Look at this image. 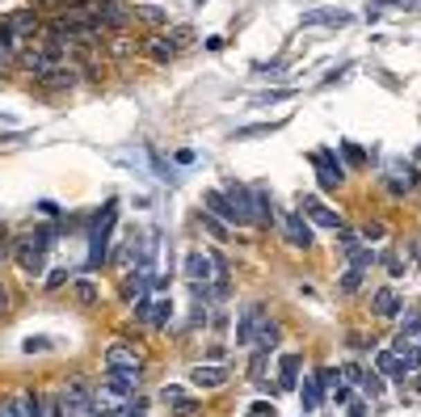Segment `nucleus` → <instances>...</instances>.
<instances>
[{
    "label": "nucleus",
    "mask_w": 421,
    "mask_h": 417,
    "mask_svg": "<svg viewBox=\"0 0 421 417\" xmlns=\"http://www.w3.org/2000/svg\"><path fill=\"white\" fill-rule=\"evenodd\" d=\"M38 417H64L60 396H38Z\"/></svg>",
    "instance_id": "nucleus-29"
},
{
    "label": "nucleus",
    "mask_w": 421,
    "mask_h": 417,
    "mask_svg": "<svg viewBox=\"0 0 421 417\" xmlns=\"http://www.w3.org/2000/svg\"><path fill=\"white\" fill-rule=\"evenodd\" d=\"M358 236H362V240H379V236H384V224H366Z\"/></svg>",
    "instance_id": "nucleus-40"
},
{
    "label": "nucleus",
    "mask_w": 421,
    "mask_h": 417,
    "mask_svg": "<svg viewBox=\"0 0 421 417\" xmlns=\"http://www.w3.org/2000/svg\"><path fill=\"white\" fill-rule=\"evenodd\" d=\"M291 97V89H274V93H257L253 97V106H270V101H287Z\"/></svg>",
    "instance_id": "nucleus-33"
},
{
    "label": "nucleus",
    "mask_w": 421,
    "mask_h": 417,
    "mask_svg": "<svg viewBox=\"0 0 421 417\" xmlns=\"http://www.w3.org/2000/svg\"><path fill=\"white\" fill-rule=\"evenodd\" d=\"M388 190L392 194H413L417 190V169L409 161H392L388 165Z\"/></svg>",
    "instance_id": "nucleus-7"
},
{
    "label": "nucleus",
    "mask_w": 421,
    "mask_h": 417,
    "mask_svg": "<svg viewBox=\"0 0 421 417\" xmlns=\"http://www.w3.org/2000/svg\"><path fill=\"white\" fill-rule=\"evenodd\" d=\"M337 249L350 257L354 249H362V236H358V232H346V228H337Z\"/></svg>",
    "instance_id": "nucleus-27"
},
{
    "label": "nucleus",
    "mask_w": 421,
    "mask_h": 417,
    "mask_svg": "<svg viewBox=\"0 0 421 417\" xmlns=\"http://www.w3.org/2000/svg\"><path fill=\"white\" fill-rule=\"evenodd\" d=\"M105 371H143V358H139L135 346L114 341L110 350H105Z\"/></svg>",
    "instance_id": "nucleus-5"
},
{
    "label": "nucleus",
    "mask_w": 421,
    "mask_h": 417,
    "mask_svg": "<svg viewBox=\"0 0 421 417\" xmlns=\"http://www.w3.org/2000/svg\"><path fill=\"white\" fill-rule=\"evenodd\" d=\"M274 131H283V123H257V127H240L236 139H266V135H274Z\"/></svg>",
    "instance_id": "nucleus-26"
},
{
    "label": "nucleus",
    "mask_w": 421,
    "mask_h": 417,
    "mask_svg": "<svg viewBox=\"0 0 421 417\" xmlns=\"http://www.w3.org/2000/svg\"><path fill=\"white\" fill-rule=\"evenodd\" d=\"M375 362H379V371H384V375H409L404 358H400L396 350H379V358H375Z\"/></svg>",
    "instance_id": "nucleus-22"
},
{
    "label": "nucleus",
    "mask_w": 421,
    "mask_h": 417,
    "mask_svg": "<svg viewBox=\"0 0 421 417\" xmlns=\"http://www.w3.org/2000/svg\"><path fill=\"white\" fill-rule=\"evenodd\" d=\"M350 262H354V270H371V266H375V249H366V245L354 249V253H350Z\"/></svg>",
    "instance_id": "nucleus-28"
},
{
    "label": "nucleus",
    "mask_w": 421,
    "mask_h": 417,
    "mask_svg": "<svg viewBox=\"0 0 421 417\" xmlns=\"http://www.w3.org/2000/svg\"><path fill=\"white\" fill-rule=\"evenodd\" d=\"M299 215H307L316 228H333V232H337V228H346V224H341V215L333 211V206H325L316 194H303V198H299Z\"/></svg>",
    "instance_id": "nucleus-2"
},
{
    "label": "nucleus",
    "mask_w": 421,
    "mask_h": 417,
    "mask_svg": "<svg viewBox=\"0 0 421 417\" xmlns=\"http://www.w3.org/2000/svg\"><path fill=\"white\" fill-rule=\"evenodd\" d=\"M64 283H68V270H51V278H46V287H51V291L64 287Z\"/></svg>",
    "instance_id": "nucleus-41"
},
{
    "label": "nucleus",
    "mask_w": 421,
    "mask_h": 417,
    "mask_svg": "<svg viewBox=\"0 0 421 417\" xmlns=\"http://www.w3.org/2000/svg\"><path fill=\"white\" fill-rule=\"evenodd\" d=\"M190 384L194 388H202V392H210V388H224L228 384V367H220V362H210V367H190Z\"/></svg>",
    "instance_id": "nucleus-10"
},
{
    "label": "nucleus",
    "mask_w": 421,
    "mask_h": 417,
    "mask_svg": "<svg viewBox=\"0 0 421 417\" xmlns=\"http://www.w3.org/2000/svg\"><path fill=\"white\" fill-rule=\"evenodd\" d=\"M161 400H165L177 417H194V413H198V400H194V396H186V392H181V388H173V384H165V388H161Z\"/></svg>",
    "instance_id": "nucleus-12"
},
{
    "label": "nucleus",
    "mask_w": 421,
    "mask_h": 417,
    "mask_svg": "<svg viewBox=\"0 0 421 417\" xmlns=\"http://www.w3.org/2000/svg\"><path fill=\"white\" fill-rule=\"evenodd\" d=\"M76 76H80V72H76L72 64H55L42 80H46V85H76Z\"/></svg>",
    "instance_id": "nucleus-25"
},
{
    "label": "nucleus",
    "mask_w": 421,
    "mask_h": 417,
    "mask_svg": "<svg viewBox=\"0 0 421 417\" xmlns=\"http://www.w3.org/2000/svg\"><path fill=\"white\" fill-rule=\"evenodd\" d=\"M244 417H274V405L257 400V405H249V409H244Z\"/></svg>",
    "instance_id": "nucleus-36"
},
{
    "label": "nucleus",
    "mask_w": 421,
    "mask_h": 417,
    "mask_svg": "<svg viewBox=\"0 0 421 417\" xmlns=\"http://www.w3.org/2000/svg\"><path fill=\"white\" fill-rule=\"evenodd\" d=\"M261 375H266V354H261V350H253V362H249V380H257V384H261Z\"/></svg>",
    "instance_id": "nucleus-32"
},
{
    "label": "nucleus",
    "mask_w": 421,
    "mask_h": 417,
    "mask_svg": "<svg viewBox=\"0 0 421 417\" xmlns=\"http://www.w3.org/2000/svg\"><path fill=\"white\" fill-rule=\"evenodd\" d=\"M105 388H110L114 396H135L139 371H105Z\"/></svg>",
    "instance_id": "nucleus-14"
},
{
    "label": "nucleus",
    "mask_w": 421,
    "mask_h": 417,
    "mask_svg": "<svg viewBox=\"0 0 421 417\" xmlns=\"http://www.w3.org/2000/svg\"><path fill=\"white\" fill-rule=\"evenodd\" d=\"M0 417H13V405L5 400V405H0Z\"/></svg>",
    "instance_id": "nucleus-44"
},
{
    "label": "nucleus",
    "mask_w": 421,
    "mask_h": 417,
    "mask_svg": "<svg viewBox=\"0 0 421 417\" xmlns=\"http://www.w3.org/2000/svg\"><path fill=\"white\" fill-rule=\"evenodd\" d=\"M202 202H206V211H210V215H220L224 224H232V228H236V211H232V202L224 198V190H210Z\"/></svg>",
    "instance_id": "nucleus-17"
},
{
    "label": "nucleus",
    "mask_w": 421,
    "mask_h": 417,
    "mask_svg": "<svg viewBox=\"0 0 421 417\" xmlns=\"http://www.w3.org/2000/svg\"><path fill=\"white\" fill-rule=\"evenodd\" d=\"M101 417H114V413H110V409H101Z\"/></svg>",
    "instance_id": "nucleus-46"
},
{
    "label": "nucleus",
    "mask_w": 421,
    "mask_h": 417,
    "mask_svg": "<svg viewBox=\"0 0 421 417\" xmlns=\"http://www.w3.org/2000/svg\"><path fill=\"white\" fill-rule=\"evenodd\" d=\"M202 228H206V232H215V236H228V228H224L215 215H206V211H202Z\"/></svg>",
    "instance_id": "nucleus-37"
},
{
    "label": "nucleus",
    "mask_w": 421,
    "mask_h": 417,
    "mask_svg": "<svg viewBox=\"0 0 421 417\" xmlns=\"http://www.w3.org/2000/svg\"><path fill=\"white\" fill-rule=\"evenodd\" d=\"M371 308H375V317H384V321H396V317H400V295H396L392 287H384V291H375Z\"/></svg>",
    "instance_id": "nucleus-16"
},
{
    "label": "nucleus",
    "mask_w": 421,
    "mask_h": 417,
    "mask_svg": "<svg viewBox=\"0 0 421 417\" xmlns=\"http://www.w3.org/2000/svg\"><path fill=\"white\" fill-rule=\"evenodd\" d=\"M143 55H147L152 64H169V60L177 55V42H173V38H161V34H152V38H143Z\"/></svg>",
    "instance_id": "nucleus-13"
},
{
    "label": "nucleus",
    "mask_w": 421,
    "mask_h": 417,
    "mask_svg": "<svg viewBox=\"0 0 421 417\" xmlns=\"http://www.w3.org/2000/svg\"><path fill=\"white\" fill-rule=\"evenodd\" d=\"M72 295H76V303H97V287H93L89 278H80V283L72 287Z\"/></svg>",
    "instance_id": "nucleus-30"
},
{
    "label": "nucleus",
    "mask_w": 421,
    "mask_h": 417,
    "mask_svg": "<svg viewBox=\"0 0 421 417\" xmlns=\"http://www.w3.org/2000/svg\"><path fill=\"white\" fill-rule=\"evenodd\" d=\"M60 405H64V413H89V405H93L89 380H84V375H72V380L64 384V392H60Z\"/></svg>",
    "instance_id": "nucleus-3"
},
{
    "label": "nucleus",
    "mask_w": 421,
    "mask_h": 417,
    "mask_svg": "<svg viewBox=\"0 0 421 417\" xmlns=\"http://www.w3.org/2000/svg\"><path fill=\"white\" fill-rule=\"evenodd\" d=\"M46 249H51V228H38V232H30V236H21L17 240V266L26 270V274H38L42 270V257H46Z\"/></svg>",
    "instance_id": "nucleus-1"
},
{
    "label": "nucleus",
    "mask_w": 421,
    "mask_h": 417,
    "mask_svg": "<svg viewBox=\"0 0 421 417\" xmlns=\"http://www.w3.org/2000/svg\"><path fill=\"white\" fill-rule=\"evenodd\" d=\"M278 224H283V236H287V245H295V249H312V228L303 224V215H299V211H287Z\"/></svg>",
    "instance_id": "nucleus-8"
},
{
    "label": "nucleus",
    "mask_w": 421,
    "mask_h": 417,
    "mask_svg": "<svg viewBox=\"0 0 421 417\" xmlns=\"http://www.w3.org/2000/svg\"><path fill=\"white\" fill-rule=\"evenodd\" d=\"M350 17L346 13H337V9H312V13H303V26H346Z\"/></svg>",
    "instance_id": "nucleus-20"
},
{
    "label": "nucleus",
    "mask_w": 421,
    "mask_h": 417,
    "mask_svg": "<svg viewBox=\"0 0 421 417\" xmlns=\"http://www.w3.org/2000/svg\"><path fill=\"white\" fill-rule=\"evenodd\" d=\"M143 409H147V405H143V400L135 396V400H131L127 409H118V417H143Z\"/></svg>",
    "instance_id": "nucleus-38"
},
{
    "label": "nucleus",
    "mask_w": 421,
    "mask_h": 417,
    "mask_svg": "<svg viewBox=\"0 0 421 417\" xmlns=\"http://www.w3.org/2000/svg\"><path fill=\"white\" fill-rule=\"evenodd\" d=\"M169 321H173V299H156V303H147V325L165 329Z\"/></svg>",
    "instance_id": "nucleus-21"
},
{
    "label": "nucleus",
    "mask_w": 421,
    "mask_h": 417,
    "mask_svg": "<svg viewBox=\"0 0 421 417\" xmlns=\"http://www.w3.org/2000/svg\"><path fill=\"white\" fill-rule=\"evenodd\" d=\"M341 152H346V161H350V165H362V152H358L354 143H341Z\"/></svg>",
    "instance_id": "nucleus-42"
},
{
    "label": "nucleus",
    "mask_w": 421,
    "mask_h": 417,
    "mask_svg": "<svg viewBox=\"0 0 421 417\" xmlns=\"http://www.w3.org/2000/svg\"><path fill=\"white\" fill-rule=\"evenodd\" d=\"M341 375H346L350 384H362V380H366V371H362V367H354V362H350V367H341Z\"/></svg>",
    "instance_id": "nucleus-39"
},
{
    "label": "nucleus",
    "mask_w": 421,
    "mask_h": 417,
    "mask_svg": "<svg viewBox=\"0 0 421 417\" xmlns=\"http://www.w3.org/2000/svg\"><path fill=\"white\" fill-rule=\"evenodd\" d=\"M5 64H9V55H5V51H0V72H5Z\"/></svg>",
    "instance_id": "nucleus-45"
},
{
    "label": "nucleus",
    "mask_w": 421,
    "mask_h": 417,
    "mask_svg": "<svg viewBox=\"0 0 421 417\" xmlns=\"http://www.w3.org/2000/svg\"><path fill=\"white\" fill-rule=\"evenodd\" d=\"M261 321H266V308H261V303L244 308V312H240V325H236V346H253V337H257Z\"/></svg>",
    "instance_id": "nucleus-9"
},
{
    "label": "nucleus",
    "mask_w": 421,
    "mask_h": 417,
    "mask_svg": "<svg viewBox=\"0 0 421 417\" xmlns=\"http://www.w3.org/2000/svg\"><path fill=\"white\" fill-rule=\"evenodd\" d=\"M21 350H26V354H46V350H51V337H26Z\"/></svg>",
    "instance_id": "nucleus-34"
},
{
    "label": "nucleus",
    "mask_w": 421,
    "mask_h": 417,
    "mask_svg": "<svg viewBox=\"0 0 421 417\" xmlns=\"http://www.w3.org/2000/svg\"><path fill=\"white\" fill-rule=\"evenodd\" d=\"M186 278L206 287L210 278H215V257H206V253H190V257H186Z\"/></svg>",
    "instance_id": "nucleus-11"
},
{
    "label": "nucleus",
    "mask_w": 421,
    "mask_h": 417,
    "mask_svg": "<svg viewBox=\"0 0 421 417\" xmlns=\"http://www.w3.org/2000/svg\"><path fill=\"white\" fill-rule=\"evenodd\" d=\"M312 165H316V177H321V186H325V190H333V186H341V181H346V169L337 165V152H329V148L312 152Z\"/></svg>",
    "instance_id": "nucleus-4"
},
{
    "label": "nucleus",
    "mask_w": 421,
    "mask_h": 417,
    "mask_svg": "<svg viewBox=\"0 0 421 417\" xmlns=\"http://www.w3.org/2000/svg\"><path fill=\"white\" fill-rule=\"evenodd\" d=\"M224 198L232 202V211H236V228L253 224V190H249V186H240V181H228Z\"/></svg>",
    "instance_id": "nucleus-6"
},
{
    "label": "nucleus",
    "mask_w": 421,
    "mask_h": 417,
    "mask_svg": "<svg viewBox=\"0 0 421 417\" xmlns=\"http://www.w3.org/2000/svg\"><path fill=\"white\" fill-rule=\"evenodd\" d=\"M278 337H283V325L266 317V321H261V329H257V337H253V346H249V350H261V354H270V350L278 346Z\"/></svg>",
    "instance_id": "nucleus-15"
},
{
    "label": "nucleus",
    "mask_w": 421,
    "mask_h": 417,
    "mask_svg": "<svg viewBox=\"0 0 421 417\" xmlns=\"http://www.w3.org/2000/svg\"><path fill=\"white\" fill-rule=\"evenodd\" d=\"M299 371H303V358H299V354H283V358H278V380H283V388H295V384H299Z\"/></svg>",
    "instance_id": "nucleus-18"
},
{
    "label": "nucleus",
    "mask_w": 421,
    "mask_h": 417,
    "mask_svg": "<svg viewBox=\"0 0 421 417\" xmlns=\"http://www.w3.org/2000/svg\"><path fill=\"white\" fill-rule=\"evenodd\" d=\"M9 405H13V417H38V392H17Z\"/></svg>",
    "instance_id": "nucleus-23"
},
{
    "label": "nucleus",
    "mask_w": 421,
    "mask_h": 417,
    "mask_svg": "<svg viewBox=\"0 0 421 417\" xmlns=\"http://www.w3.org/2000/svg\"><path fill=\"white\" fill-rule=\"evenodd\" d=\"M303 409H316L321 405V396H325V384H321V375H312V380H303Z\"/></svg>",
    "instance_id": "nucleus-24"
},
{
    "label": "nucleus",
    "mask_w": 421,
    "mask_h": 417,
    "mask_svg": "<svg viewBox=\"0 0 421 417\" xmlns=\"http://www.w3.org/2000/svg\"><path fill=\"white\" fill-rule=\"evenodd\" d=\"M417 333H421V312H409L400 321V337H417Z\"/></svg>",
    "instance_id": "nucleus-31"
},
{
    "label": "nucleus",
    "mask_w": 421,
    "mask_h": 417,
    "mask_svg": "<svg viewBox=\"0 0 421 417\" xmlns=\"http://www.w3.org/2000/svg\"><path fill=\"white\" fill-rule=\"evenodd\" d=\"M358 287H362V270H354V266H350V270L341 274V291H358Z\"/></svg>",
    "instance_id": "nucleus-35"
},
{
    "label": "nucleus",
    "mask_w": 421,
    "mask_h": 417,
    "mask_svg": "<svg viewBox=\"0 0 421 417\" xmlns=\"http://www.w3.org/2000/svg\"><path fill=\"white\" fill-rule=\"evenodd\" d=\"M253 224H257V228L274 224V206H270V194H266V190H253Z\"/></svg>",
    "instance_id": "nucleus-19"
},
{
    "label": "nucleus",
    "mask_w": 421,
    "mask_h": 417,
    "mask_svg": "<svg viewBox=\"0 0 421 417\" xmlns=\"http://www.w3.org/2000/svg\"><path fill=\"white\" fill-rule=\"evenodd\" d=\"M9 308V291H5V283H0V312Z\"/></svg>",
    "instance_id": "nucleus-43"
}]
</instances>
